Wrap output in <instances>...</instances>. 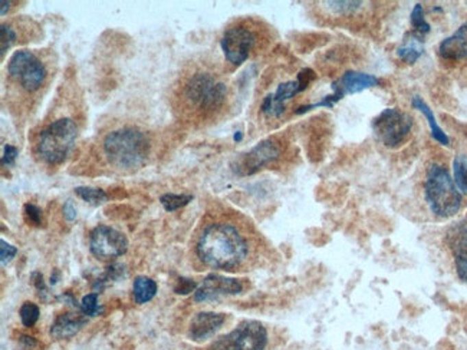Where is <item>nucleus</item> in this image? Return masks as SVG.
Here are the masks:
<instances>
[{"label":"nucleus","instance_id":"f257e3e1","mask_svg":"<svg viewBox=\"0 0 467 350\" xmlns=\"http://www.w3.org/2000/svg\"><path fill=\"white\" fill-rule=\"evenodd\" d=\"M248 242L230 224H210L197 242L200 260L213 268H233L248 257Z\"/></svg>","mask_w":467,"mask_h":350},{"label":"nucleus","instance_id":"f03ea898","mask_svg":"<svg viewBox=\"0 0 467 350\" xmlns=\"http://www.w3.org/2000/svg\"><path fill=\"white\" fill-rule=\"evenodd\" d=\"M104 152L108 162L118 170H135L143 166L149 154V140L143 131L121 128L104 140Z\"/></svg>","mask_w":467,"mask_h":350},{"label":"nucleus","instance_id":"7ed1b4c3","mask_svg":"<svg viewBox=\"0 0 467 350\" xmlns=\"http://www.w3.org/2000/svg\"><path fill=\"white\" fill-rule=\"evenodd\" d=\"M424 194L427 204L435 216L447 218L460 210L462 194L448 171L440 164L429 166Z\"/></svg>","mask_w":467,"mask_h":350},{"label":"nucleus","instance_id":"20e7f679","mask_svg":"<svg viewBox=\"0 0 467 350\" xmlns=\"http://www.w3.org/2000/svg\"><path fill=\"white\" fill-rule=\"evenodd\" d=\"M78 129L69 118H61L43 129L38 144L39 157L48 164H62L77 141Z\"/></svg>","mask_w":467,"mask_h":350},{"label":"nucleus","instance_id":"39448f33","mask_svg":"<svg viewBox=\"0 0 467 350\" xmlns=\"http://www.w3.org/2000/svg\"><path fill=\"white\" fill-rule=\"evenodd\" d=\"M411 127V118L396 108L384 110L372 121V131L376 140L388 148L400 147L410 135Z\"/></svg>","mask_w":467,"mask_h":350},{"label":"nucleus","instance_id":"423d86ee","mask_svg":"<svg viewBox=\"0 0 467 350\" xmlns=\"http://www.w3.org/2000/svg\"><path fill=\"white\" fill-rule=\"evenodd\" d=\"M266 345V327L261 322L246 321L216 342L213 350H265Z\"/></svg>","mask_w":467,"mask_h":350},{"label":"nucleus","instance_id":"0eeeda50","mask_svg":"<svg viewBox=\"0 0 467 350\" xmlns=\"http://www.w3.org/2000/svg\"><path fill=\"white\" fill-rule=\"evenodd\" d=\"M8 71L12 78L16 79L29 92L38 90L47 78V69L43 64L29 51L14 52L9 60Z\"/></svg>","mask_w":467,"mask_h":350},{"label":"nucleus","instance_id":"6e6552de","mask_svg":"<svg viewBox=\"0 0 467 350\" xmlns=\"http://www.w3.org/2000/svg\"><path fill=\"white\" fill-rule=\"evenodd\" d=\"M228 88L224 84L216 82L212 76L207 73L194 75L187 85L186 95L187 98L197 103L203 110H216L223 103Z\"/></svg>","mask_w":467,"mask_h":350},{"label":"nucleus","instance_id":"1a4fd4ad","mask_svg":"<svg viewBox=\"0 0 467 350\" xmlns=\"http://www.w3.org/2000/svg\"><path fill=\"white\" fill-rule=\"evenodd\" d=\"M89 250L101 260H111L127 253L128 240L112 227L98 225L89 236Z\"/></svg>","mask_w":467,"mask_h":350},{"label":"nucleus","instance_id":"9d476101","mask_svg":"<svg viewBox=\"0 0 467 350\" xmlns=\"http://www.w3.org/2000/svg\"><path fill=\"white\" fill-rule=\"evenodd\" d=\"M315 72L307 68L298 73V78L295 81L280 84L276 92L267 95L262 102V112L269 116H280L285 112V102L305 90L315 79Z\"/></svg>","mask_w":467,"mask_h":350},{"label":"nucleus","instance_id":"9b49d317","mask_svg":"<svg viewBox=\"0 0 467 350\" xmlns=\"http://www.w3.org/2000/svg\"><path fill=\"white\" fill-rule=\"evenodd\" d=\"M280 154L279 145L272 141L266 140L253 147L246 154L240 155L233 164V171L239 175H252L262 170L265 165L275 161Z\"/></svg>","mask_w":467,"mask_h":350},{"label":"nucleus","instance_id":"f8f14e48","mask_svg":"<svg viewBox=\"0 0 467 350\" xmlns=\"http://www.w3.org/2000/svg\"><path fill=\"white\" fill-rule=\"evenodd\" d=\"M221 51L233 65H242L246 62L254 45V35L243 26L230 27L221 38Z\"/></svg>","mask_w":467,"mask_h":350},{"label":"nucleus","instance_id":"ddd939ff","mask_svg":"<svg viewBox=\"0 0 467 350\" xmlns=\"http://www.w3.org/2000/svg\"><path fill=\"white\" fill-rule=\"evenodd\" d=\"M243 290V286L237 279L224 277L219 275L207 276L194 293L195 301L216 300L223 296H235Z\"/></svg>","mask_w":467,"mask_h":350},{"label":"nucleus","instance_id":"4468645a","mask_svg":"<svg viewBox=\"0 0 467 350\" xmlns=\"http://www.w3.org/2000/svg\"><path fill=\"white\" fill-rule=\"evenodd\" d=\"M226 316L215 312H202L195 314L190 323L189 336L194 342H204L217 333L223 326Z\"/></svg>","mask_w":467,"mask_h":350},{"label":"nucleus","instance_id":"2eb2a0df","mask_svg":"<svg viewBox=\"0 0 467 350\" xmlns=\"http://www.w3.org/2000/svg\"><path fill=\"white\" fill-rule=\"evenodd\" d=\"M439 53L443 59L451 60V62L467 59V22L440 43Z\"/></svg>","mask_w":467,"mask_h":350},{"label":"nucleus","instance_id":"dca6fc26","mask_svg":"<svg viewBox=\"0 0 467 350\" xmlns=\"http://www.w3.org/2000/svg\"><path fill=\"white\" fill-rule=\"evenodd\" d=\"M86 322H88L86 317L81 314L64 313L61 316H58L56 321L53 322L51 327V336L58 340L69 339L75 336V334H77L86 325Z\"/></svg>","mask_w":467,"mask_h":350},{"label":"nucleus","instance_id":"f3484780","mask_svg":"<svg viewBox=\"0 0 467 350\" xmlns=\"http://www.w3.org/2000/svg\"><path fill=\"white\" fill-rule=\"evenodd\" d=\"M338 84L341 85V88L344 89V92L346 95H352V94H359L366 89L379 85L380 81L379 78H375L374 75L348 71L344 73V76L338 81Z\"/></svg>","mask_w":467,"mask_h":350},{"label":"nucleus","instance_id":"a211bd4d","mask_svg":"<svg viewBox=\"0 0 467 350\" xmlns=\"http://www.w3.org/2000/svg\"><path fill=\"white\" fill-rule=\"evenodd\" d=\"M451 251L455 255V263L459 277L467 283V227L460 228L451 241Z\"/></svg>","mask_w":467,"mask_h":350},{"label":"nucleus","instance_id":"6ab92c4d","mask_svg":"<svg viewBox=\"0 0 467 350\" xmlns=\"http://www.w3.org/2000/svg\"><path fill=\"white\" fill-rule=\"evenodd\" d=\"M411 105L414 106L416 110H418L421 114H423V115L426 116L427 123H429V125H430V129H431V136H433V138H434L437 142H439V144L447 147V145L450 144L448 136H447V134L440 128V125L437 124L435 116H434L433 111L430 110V106H429L423 99H421L420 97H414V98L411 99Z\"/></svg>","mask_w":467,"mask_h":350},{"label":"nucleus","instance_id":"aec40b11","mask_svg":"<svg viewBox=\"0 0 467 350\" xmlns=\"http://www.w3.org/2000/svg\"><path fill=\"white\" fill-rule=\"evenodd\" d=\"M423 52H424L423 40H421L417 35L407 36L401 47L397 49L398 58H401L407 64H416L418 58L423 55Z\"/></svg>","mask_w":467,"mask_h":350},{"label":"nucleus","instance_id":"412c9836","mask_svg":"<svg viewBox=\"0 0 467 350\" xmlns=\"http://www.w3.org/2000/svg\"><path fill=\"white\" fill-rule=\"evenodd\" d=\"M157 283L145 276H139L137 279L134 280L132 284V295H134V300L135 303L139 304H144L148 303L149 300H153L154 296L157 295Z\"/></svg>","mask_w":467,"mask_h":350},{"label":"nucleus","instance_id":"4be33fe9","mask_svg":"<svg viewBox=\"0 0 467 350\" xmlns=\"http://www.w3.org/2000/svg\"><path fill=\"white\" fill-rule=\"evenodd\" d=\"M455 184L460 192L467 194V158L464 155H457L453 161Z\"/></svg>","mask_w":467,"mask_h":350},{"label":"nucleus","instance_id":"5701e85b","mask_svg":"<svg viewBox=\"0 0 467 350\" xmlns=\"http://www.w3.org/2000/svg\"><path fill=\"white\" fill-rule=\"evenodd\" d=\"M75 194L89 204L99 205L108 200V195L101 188H91V187H78L75 188Z\"/></svg>","mask_w":467,"mask_h":350},{"label":"nucleus","instance_id":"b1692460","mask_svg":"<svg viewBox=\"0 0 467 350\" xmlns=\"http://www.w3.org/2000/svg\"><path fill=\"white\" fill-rule=\"evenodd\" d=\"M191 200H193V197L187 194H164L160 199V203L165 211L173 212L178 208L187 205Z\"/></svg>","mask_w":467,"mask_h":350},{"label":"nucleus","instance_id":"393cba45","mask_svg":"<svg viewBox=\"0 0 467 350\" xmlns=\"http://www.w3.org/2000/svg\"><path fill=\"white\" fill-rule=\"evenodd\" d=\"M19 314H21L22 325L25 327H32V326H35V323L38 322V318H39V308L36 306L35 303L26 301V303L22 304Z\"/></svg>","mask_w":467,"mask_h":350},{"label":"nucleus","instance_id":"a878e982","mask_svg":"<svg viewBox=\"0 0 467 350\" xmlns=\"http://www.w3.org/2000/svg\"><path fill=\"white\" fill-rule=\"evenodd\" d=\"M411 25L413 27L417 30L418 34L424 35L430 32V25L429 22L424 19V12H423V6L420 3L414 6L413 12H411Z\"/></svg>","mask_w":467,"mask_h":350},{"label":"nucleus","instance_id":"bb28decb","mask_svg":"<svg viewBox=\"0 0 467 350\" xmlns=\"http://www.w3.org/2000/svg\"><path fill=\"white\" fill-rule=\"evenodd\" d=\"M80 309L86 317L97 316L101 312L99 304H98V295L97 293L86 295L80 304Z\"/></svg>","mask_w":467,"mask_h":350},{"label":"nucleus","instance_id":"cd10ccee","mask_svg":"<svg viewBox=\"0 0 467 350\" xmlns=\"http://www.w3.org/2000/svg\"><path fill=\"white\" fill-rule=\"evenodd\" d=\"M325 5L329 10L338 14H350L363 6V2H325Z\"/></svg>","mask_w":467,"mask_h":350},{"label":"nucleus","instance_id":"c85d7f7f","mask_svg":"<svg viewBox=\"0 0 467 350\" xmlns=\"http://www.w3.org/2000/svg\"><path fill=\"white\" fill-rule=\"evenodd\" d=\"M14 40H16V34L13 32V29L10 26L2 25V29H0V53H2V56H5Z\"/></svg>","mask_w":467,"mask_h":350},{"label":"nucleus","instance_id":"c756f323","mask_svg":"<svg viewBox=\"0 0 467 350\" xmlns=\"http://www.w3.org/2000/svg\"><path fill=\"white\" fill-rule=\"evenodd\" d=\"M0 258H2V266H6L9 264L14 255L18 254V249L16 247H13L12 245H9V242H6L5 240L0 241Z\"/></svg>","mask_w":467,"mask_h":350},{"label":"nucleus","instance_id":"7c9ffc66","mask_svg":"<svg viewBox=\"0 0 467 350\" xmlns=\"http://www.w3.org/2000/svg\"><path fill=\"white\" fill-rule=\"evenodd\" d=\"M25 214H26L27 220L31 221L32 224L40 225V221H42V211H40L39 207H36L35 204L27 203V204L25 205Z\"/></svg>","mask_w":467,"mask_h":350},{"label":"nucleus","instance_id":"2f4dec72","mask_svg":"<svg viewBox=\"0 0 467 350\" xmlns=\"http://www.w3.org/2000/svg\"><path fill=\"white\" fill-rule=\"evenodd\" d=\"M195 288H197V284H195L193 280L182 277V279H178V282L174 287V292L177 295H189L193 290H195Z\"/></svg>","mask_w":467,"mask_h":350},{"label":"nucleus","instance_id":"473e14b6","mask_svg":"<svg viewBox=\"0 0 467 350\" xmlns=\"http://www.w3.org/2000/svg\"><path fill=\"white\" fill-rule=\"evenodd\" d=\"M18 157V148H14L12 145H6L3 155H2V164L3 165H13L14 160Z\"/></svg>","mask_w":467,"mask_h":350},{"label":"nucleus","instance_id":"72a5a7b5","mask_svg":"<svg viewBox=\"0 0 467 350\" xmlns=\"http://www.w3.org/2000/svg\"><path fill=\"white\" fill-rule=\"evenodd\" d=\"M64 217L68 221H73L75 218H77V208H75L72 201H67L65 203V205H64Z\"/></svg>","mask_w":467,"mask_h":350},{"label":"nucleus","instance_id":"f704fd0d","mask_svg":"<svg viewBox=\"0 0 467 350\" xmlns=\"http://www.w3.org/2000/svg\"><path fill=\"white\" fill-rule=\"evenodd\" d=\"M21 342L27 347V349H34L36 346V340L34 338H29V336H22Z\"/></svg>","mask_w":467,"mask_h":350},{"label":"nucleus","instance_id":"c9c22d12","mask_svg":"<svg viewBox=\"0 0 467 350\" xmlns=\"http://www.w3.org/2000/svg\"><path fill=\"white\" fill-rule=\"evenodd\" d=\"M0 6H2V10H0V14H2V16H5L6 10H9V8H10V2H6V0H2V2H0Z\"/></svg>","mask_w":467,"mask_h":350},{"label":"nucleus","instance_id":"e433bc0d","mask_svg":"<svg viewBox=\"0 0 467 350\" xmlns=\"http://www.w3.org/2000/svg\"><path fill=\"white\" fill-rule=\"evenodd\" d=\"M242 132H236L235 134V141H240V140H242Z\"/></svg>","mask_w":467,"mask_h":350}]
</instances>
